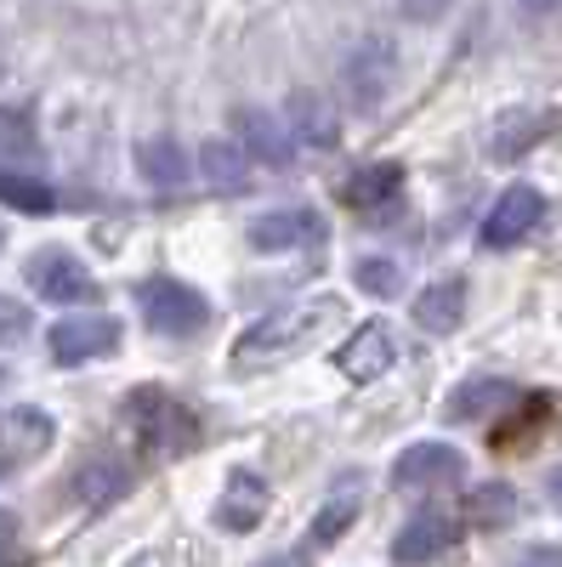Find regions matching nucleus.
<instances>
[{
    "label": "nucleus",
    "instance_id": "1",
    "mask_svg": "<svg viewBox=\"0 0 562 567\" xmlns=\"http://www.w3.org/2000/svg\"><path fill=\"white\" fill-rule=\"evenodd\" d=\"M341 318V301H330V296H318V301H307V307H285V312H267L262 323H251L245 336H239V369H251V363H273V358H290V352H302L307 341H318L324 329H330Z\"/></svg>",
    "mask_w": 562,
    "mask_h": 567
},
{
    "label": "nucleus",
    "instance_id": "20",
    "mask_svg": "<svg viewBox=\"0 0 562 567\" xmlns=\"http://www.w3.org/2000/svg\"><path fill=\"white\" fill-rule=\"evenodd\" d=\"M449 545H454V523H449V516H438V511H427V516H415V523L392 539V556L409 561V567H420V561L443 556Z\"/></svg>",
    "mask_w": 562,
    "mask_h": 567
},
{
    "label": "nucleus",
    "instance_id": "27",
    "mask_svg": "<svg viewBox=\"0 0 562 567\" xmlns=\"http://www.w3.org/2000/svg\"><path fill=\"white\" fill-rule=\"evenodd\" d=\"M352 516H358V499H352V494H336L330 505L313 516V545H336V539L352 528Z\"/></svg>",
    "mask_w": 562,
    "mask_h": 567
},
{
    "label": "nucleus",
    "instance_id": "33",
    "mask_svg": "<svg viewBox=\"0 0 562 567\" xmlns=\"http://www.w3.org/2000/svg\"><path fill=\"white\" fill-rule=\"evenodd\" d=\"M12 534H18V516L0 511V545H12Z\"/></svg>",
    "mask_w": 562,
    "mask_h": 567
},
{
    "label": "nucleus",
    "instance_id": "13",
    "mask_svg": "<svg viewBox=\"0 0 562 567\" xmlns=\"http://www.w3.org/2000/svg\"><path fill=\"white\" fill-rule=\"evenodd\" d=\"M403 194V165L392 159H375V165H358L347 182H341V205L358 210V216H375V210H387L392 199Z\"/></svg>",
    "mask_w": 562,
    "mask_h": 567
},
{
    "label": "nucleus",
    "instance_id": "5",
    "mask_svg": "<svg viewBox=\"0 0 562 567\" xmlns=\"http://www.w3.org/2000/svg\"><path fill=\"white\" fill-rule=\"evenodd\" d=\"M23 272H29V290L52 307H74V301L98 296V278H91V267L74 250H40V256H29Z\"/></svg>",
    "mask_w": 562,
    "mask_h": 567
},
{
    "label": "nucleus",
    "instance_id": "3",
    "mask_svg": "<svg viewBox=\"0 0 562 567\" xmlns=\"http://www.w3.org/2000/svg\"><path fill=\"white\" fill-rule=\"evenodd\" d=\"M392 80H398V45H392V34H358L347 45V58H341V91H347V103L364 109V114L381 109Z\"/></svg>",
    "mask_w": 562,
    "mask_h": 567
},
{
    "label": "nucleus",
    "instance_id": "9",
    "mask_svg": "<svg viewBox=\"0 0 562 567\" xmlns=\"http://www.w3.org/2000/svg\"><path fill=\"white\" fill-rule=\"evenodd\" d=\"M324 216L318 210H307V205H285V210H267V216H256V227H251V245L262 250V256H285V250H302V245H324Z\"/></svg>",
    "mask_w": 562,
    "mask_h": 567
},
{
    "label": "nucleus",
    "instance_id": "19",
    "mask_svg": "<svg viewBox=\"0 0 562 567\" xmlns=\"http://www.w3.org/2000/svg\"><path fill=\"white\" fill-rule=\"evenodd\" d=\"M69 488H74L80 505H114V499L131 488V465H120L114 454H91L74 477H69Z\"/></svg>",
    "mask_w": 562,
    "mask_h": 567
},
{
    "label": "nucleus",
    "instance_id": "22",
    "mask_svg": "<svg viewBox=\"0 0 562 567\" xmlns=\"http://www.w3.org/2000/svg\"><path fill=\"white\" fill-rule=\"evenodd\" d=\"M0 205H12L23 216H45L58 205V194L45 187L34 171H18V165H0Z\"/></svg>",
    "mask_w": 562,
    "mask_h": 567
},
{
    "label": "nucleus",
    "instance_id": "26",
    "mask_svg": "<svg viewBox=\"0 0 562 567\" xmlns=\"http://www.w3.org/2000/svg\"><path fill=\"white\" fill-rule=\"evenodd\" d=\"M352 278H358V290L381 296V301L403 290V267H398V261H387V256H364V261L352 267Z\"/></svg>",
    "mask_w": 562,
    "mask_h": 567
},
{
    "label": "nucleus",
    "instance_id": "31",
    "mask_svg": "<svg viewBox=\"0 0 562 567\" xmlns=\"http://www.w3.org/2000/svg\"><path fill=\"white\" fill-rule=\"evenodd\" d=\"M23 460H18V449H12V437H7V425H0V477H12Z\"/></svg>",
    "mask_w": 562,
    "mask_h": 567
},
{
    "label": "nucleus",
    "instance_id": "7",
    "mask_svg": "<svg viewBox=\"0 0 562 567\" xmlns=\"http://www.w3.org/2000/svg\"><path fill=\"white\" fill-rule=\"evenodd\" d=\"M540 221H545V194L529 187V182H518V187H505V194L494 199V210L483 216V245L511 250V245H523Z\"/></svg>",
    "mask_w": 562,
    "mask_h": 567
},
{
    "label": "nucleus",
    "instance_id": "24",
    "mask_svg": "<svg viewBox=\"0 0 562 567\" xmlns=\"http://www.w3.org/2000/svg\"><path fill=\"white\" fill-rule=\"evenodd\" d=\"M466 511H472V523L500 528V523H511V511H518V494H511L505 483H483L472 499H466Z\"/></svg>",
    "mask_w": 562,
    "mask_h": 567
},
{
    "label": "nucleus",
    "instance_id": "2",
    "mask_svg": "<svg viewBox=\"0 0 562 567\" xmlns=\"http://www.w3.org/2000/svg\"><path fill=\"white\" fill-rule=\"evenodd\" d=\"M125 425H131V437L143 443L149 454H187V449L200 443V414L187 409L182 398L160 392V386L131 392V403H125Z\"/></svg>",
    "mask_w": 562,
    "mask_h": 567
},
{
    "label": "nucleus",
    "instance_id": "11",
    "mask_svg": "<svg viewBox=\"0 0 562 567\" xmlns=\"http://www.w3.org/2000/svg\"><path fill=\"white\" fill-rule=\"evenodd\" d=\"M392 358H398V341H392V329L387 323H364V329H352L347 336V347L336 352V369L347 374V381H381V374L392 369Z\"/></svg>",
    "mask_w": 562,
    "mask_h": 567
},
{
    "label": "nucleus",
    "instance_id": "32",
    "mask_svg": "<svg viewBox=\"0 0 562 567\" xmlns=\"http://www.w3.org/2000/svg\"><path fill=\"white\" fill-rule=\"evenodd\" d=\"M262 567H307V556L302 550H285V556H267Z\"/></svg>",
    "mask_w": 562,
    "mask_h": 567
},
{
    "label": "nucleus",
    "instance_id": "4",
    "mask_svg": "<svg viewBox=\"0 0 562 567\" xmlns=\"http://www.w3.org/2000/svg\"><path fill=\"white\" fill-rule=\"evenodd\" d=\"M136 301H143V318L160 336H200L211 323V301L182 278H149L143 290H136Z\"/></svg>",
    "mask_w": 562,
    "mask_h": 567
},
{
    "label": "nucleus",
    "instance_id": "6",
    "mask_svg": "<svg viewBox=\"0 0 562 567\" xmlns=\"http://www.w3.org/2000/svg\"><path fill=\"white\" fill-rule=\"evenodd\" d=\"M45 347H52V363L74 369V363H91V358L120 352V323L103 318V312H74V318H58V323H52Z\"/></svg>",
    "mask_w": 562,
    "mask_h": 567
},
{
    "label": "nucleus",
    "instance_id": "10",
    "mask_svg": "<svg viewBox=\"0 0 562 567\" xmlns=\"http://www.w3.org/2000/svg\"><path fill=\"white\" fill-rule=\"evenodd\" d=\"M466 471V454L454 443H409L398 460H392V488H438V483H460Z\"/></svg>",
    "mask_w": 562,
    "mask_h": 567
},
{
    "label": "nucleus",
    "instance_id": "15",
    "mask_svg": "<svg viewBox=\"0 0 562 567\" xmlns=\"http://www.w3.org/2000/svg\"><path fill=\"white\" fill-rule=\"evenodd\" d=\"M290 136L302 148H336L341 142V109L318 91H296L290 97Z\"/></svg>",
    "mask_w": 562,
    "mask_h": 567
},
{
    "label": "nucleus",
    "instance_id": "36",
    "mask_svg": "<svg viewBox=\"0 0 562 567\" xmlns=\"http://www.w3.org/2000/svg\"><path fill=\"white\" fill-rule=\"evenodd\" d=\"M0 567H12V561H0Z\"/></svg>",
    "mask_w": 562,
    "mask_h": 567
},
{
    "label": "nucleus",
    "instance_id": "29",
    "mask_svg": "<svg viewBox=\"0 0 562 567\" xmlns=\"http://www.w3.org/2000/svg\"><path fill=\"white\" fill-rule=\"evenodd\" d=\"M449 7H454V0H398V12H403L409 23H438Z\"/></svg>",
    "mask_w": 562,
    "mask_h": 567
},
{
    "label": "nucleus",
    "instance_id": "35",
    "mask_svg": "<svg viewBox=\"0 0 562 567\" xmlns=\"http://www.w3.org/2000/svg\"><path fill=\"white\" fill-rule=\"evenodd\" d=\"M545 488H551V505L562 511V471H551V483H545Z\"/></svg>",
    "mask_w": 562,
    "mask_h": 567
},
{
    "label": "nucleus",
    "instance_id": "14",
    "mask_svg": "<svg viewBox=\"0 0 562 567\" xmlns=\"http://www.w3.org/2000/svg\"><path fill=\"white\" fill-rule=\"evenodd\" d=\"M136 171H143L149 187H165V194H176V187L194 176V165H187V148L171 136V131H154L136 142Z\"/></svg>",
    "mask_w": 562,
    "mask_h": 567
},
{
    "label": "nucleus",
    "instance_id": "8",
    "mask_svg": "<svg viewBox=\"0 0 562 567\" xmlns=\"http://www.w3.org/2000/svg\"><path fill=\"white\" fill-rule=\"evenodd\" d=\"M556 120H562V109H505L489 125V159L518 165L529 148H540V142L556 131Z\"/></svg>",
    "mask_w": 562,
    "mask_h": 567
},
{
    "label": "nucleus",
    "instance_id": "21",
    "mask_svg": "<svg viewBox=\"0 0 562 567\" xmlns=\"http://www.w3.org/2000/svg\"><path fill=\"white\" fill-rule=\"evenodd\" d=\"M0 425H7V437H12V449H18V460H40L45 449H52V414H40V409H7L0 414Z\"/></svg>",
    "mask_w": 562,
    "mask_h": 567
},
{
    "label": "nucleus",
    "instance_id": "18",
    "mask_svg": "<svg viewBox=\"0 0 562 567\" xmlns=\"http://www.w3.org/2000/svg\"><path fill=\"white\" fill-rule=\"evenodd\" d=\"M460 318H466V284L460 278H438L415 296V323L427 329V336H454Z\"/></svg>",
    "mask_w": 562,
    "mask_h": 567
},
{
    "label": "nucleus",
    "instance_id": "28",
    "mask_svg": "<svg viewBox=\"0 0 562 567\" xmlns=\"http://www.w3.org/2000/svg\"><path fill=\"white\" fill-rule=\"evenodd\" d=\"M29 336V307L12 301V296H0V347H12Z\"/></svg>",
    "mask_w": 562,
    "mask_h": 567
},
{
    "label": "nucleus",
    "instance_id": "25",
    "mask_svg": "<svg viewBox=\"0 0 562 567\" xmlns=\"http://www.w3.org/2000/svg\"><path fill=\"white\" fill-rule=\"evenodd\" d=\"M34 125H29V114H12V109H0V159H18V165H29L34 159Z\"/></svg>",
    "mask_w": 562,
    "mask_h": 567
},
{
    "label": "nucleus",
    "instance_id": "23",
    "mask_svg": "<svg viewBox=\"0 0 562 567\" xmlns=\"http://www.w3.org/2000/svg\"><path fill=\"white\" fill-rule=\"evenodd\" d=\"M505 398H518L505 381H466V386L454 392L449 414H454V420H472V414H489V409H494V403H505Z\"/></svg>",
    "mask_w": 562,
    "mask_h": 567
},
{
    "label": "nucleus",
    "instance_id": "34",
    "mask_svg": "<svg viewBox=\"0 0 562 567\" xmlns=\"http://www.w3.org/2000/svg\"><path fill=\"white\" fill-rule=\"evenodd\" d=\"M518 7H523V12H556L562 0H518Z\"/></svg>",
    "mask_w": 562,
    "mask_h": 567
},
{
    "label": "nucleus",
    "instance_id": "16",
    "mask_svg": "<svg viewBox=\"0 0 562 567\" xmlns=\"http://www.w3.org/2000/svg\"><path fill=\"white\" fill-rule=\"evenodd\" d=\"M256 159L239 148V136H205L200 142V176L216 187V194H239V187L251 182Z\"/></svg>",
    "mask_w": 562,
    "mask_h": 567
},
{
    "label": "nucleus",
    "instance_id": "12",
    "mask_svg": "<svg viewBox=\"0 0 562 567\" xmlns=\"http://www.w3.org/2000/svg\"><path fill=\"white\" fill-rule=\"evenodd\" d=\"M239 148L256 159V171H285L296 159V136H290V125H278L273 114L245 109L239 114Z\"/></svg>",
    "mask_w": 562,
    "mask_h": 567
},
{
    "label": "nucleus",
    "instance_id": "17",
    "mask_svg": "<svg viewBox=\"0 0 562 567\" xmlns=\"http://www.w3.org/2000/svg\"><path fill=\"white\" fill-rule=\"evenodd\" d=\"M262 516H267V483L251 477V471H233V477H227V494L216 499V523L233 528V534H251Z\"/></svg>",
    "mask_w": 562,
    "mask_h": 567
},
{
    "label": "nucleus",
    "instance_id": "30",
    "mask_svg": "<svg viewBox=\"0 0 562 567\" xmlns=\"http://www.w3.org/2000/svg\"><path fill=\"white\" fill-rule=\"evenodd\" d=\"M518 567H562V550H556V545H529V550L518 556Z\"/></svg>",
    "mask_w": 562,
    "mask_h": 567
}]
</instances>
